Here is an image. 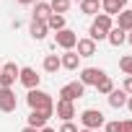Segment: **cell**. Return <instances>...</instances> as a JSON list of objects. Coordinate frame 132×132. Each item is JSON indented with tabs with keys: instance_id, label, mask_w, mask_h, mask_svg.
<instances>
[{
	"instance_id": "34",
	"label": "cell",
	"mask_w": 132,
	"mask_h": 132,
	"mask_svg": "<svg viewBox=\"0 0 132 132\" xmlns=\"http://www.w3.org/2000/svg\"><path fill=\"white\" fill-rule=\"evenodd\" d=\"M117 3H119L122 8H127V3H129V0H117Z\"/></svg>"
},
{
	"instance_id": "21",
	"label": "cell",
	"mask_w": 132,
	"mask_h": 132,
	"mask_svg": "<svg viewBox=\"0 0 132 132\" xmlns=\"http://www.w3.org/2000/svg\"><path fill=\"white\" fill-rule=\"evenodd\" d=\"M70 5H73V0H49V8L57 16H65V13L70 11Z\"/></svg>"
},
{
	"instance_id": "29",
	"label": "cell",
	"mask_w": 132,
	"mask_h": 132,
	"mask_svg": "<svg viewBox=\"0 0 132 132\" xmlns=\"http://www.w3.org/2000/svg\"><path fill=\"white\" fill-rule=\"evenodd\" d=\"M122 132H132V119H124L122 122Z\"/></svg>"
},
{
	"instance_id": "4",
	"label": "cell",
	"mask_w": 132,
	"mask_h": 132,
	"mask_svg": "<svg viewBox=\"0 0 132 132\" xmlns=\"http://www.w3.org/2000/svg\"><path fill=\"white\" fill-rule=\"evenodd\" d=\"M75 44H78V34H75L73 29H62V31L54 34V47H60L62 52L75 49Z\"/></svg>"
},
{
	"instance_id": "17",
	"label": "cell",
	"mask_w": 132,
	"mask_h": 132,
	"mask_svg": "<svg viewBox=\"0 0 132 132\" xmlns=\"http://www.w3.org/2000/svg\"><path fill=\"white\" fill-rule=\"evenodd\" d=\"M91 26H96V29H101V31H111L114 29V18L111 16H106V13H98V16H93V21H91Z\"/></svg>"
},
{
	"instance_id": "7",
	"label": "cell",
	"mask_w": 132,
	"mask_h": 132,
	"mask_svg": "<svg viewBox=\"0 0 132 132\" xmlns=\"http://www.w3.org/2000/svg\"><path fill=\"white\" fill-rule=\"evenodd\" d=\"M18 83H21L26 91H31V88H39L42 75H36L34 68H21V73H18Z\"/></svg>"
},
{
	"instance_id": "11",
	"label": "cell",
	"mask_w": 132,
	"mask_h": 132,
	"mask_svg": "<svg viewBox=\"0 0 132 132\" xmlns=\"http://www.w3.org/2000/svg\"><path fill=\"white\" fill-rule=\"evenodd\" d=\"M75 52H78V57H80V60H83V57H93V54H96V42H93V39H88V36H83V39H78Z\"/></svg>"
},
{
	"instance_id": "16",
	"label": "cell",
	"mask_w": 132,
	"mask_h": 132,
	"mask_svg": "<svg viewBox=\"0 0 132 132\" xmlns=\"http://www.w3.org/2000/svg\"><path fill=\"white\" fill-rule=\"evenodd\" d=\"M106 101H109L111 109H122V106H127V93H124L122 88H114V91L106 96Z\"/></svg>"
},
{
	"instance_id": "22",
	"label": "cell",
	"mask_w": 132,
	"mask_h": 132,
	"mask_svg": "<svg viewBox=\"0 0 132 132\" xmlns=\"http://www.w3.org/2000/svg\"><path fill=\"white\" fill-rule=\"evenodd\" d=\"M65 23H68V21H65V16H57V13H52V16L47 18V29H49V31H62V29H68Z\"/></svg>"
},
{
	"instance_id": "36",
	"label": "cell",
	"mask_w": 132,
	"mask_h": 132,
	"mask_svg": "<svg viewBox=\"0 0 132 132\" xmlns=\"http://www.w3.org/2000/svg\"><path fill=\"white\" fill-rule=\"evenodd\" d=\"M78 132H93V129H83V127H80V129H78Z\"/></svg>"
},
{
	"instance_id": "12",
	"label": "cell",
	"mask_w": 132,
	"mask_h": 132,
	"mask_svg": "<svg viewBox=\"0 0 132 132\" xmlns=\"http://www.w3.org/2000/svg\"><path fill=\"white\" fill-rule=\"evenodd\" d=\"M60 65H62L65 70H78V68H80V57H78V52H75V49L62 52V54H60Z\"/></svg>"
},
{
	"instance_id": "10",
	"label": "cell",
	"mask_w": 132,
	"mask_h": 132,
	"mask_svg": "<svg viewBox=\"0 0 132 132\" xmlns=\"http://www.w3.org/2000/svg\"><path fill=\"white\" fill-rule=\"evenodd\" d=\"M49 117H52V111H31V114L26 117V127H34V129H42V127H47Z\"/></svg>"
},
{
	"instance_id": "18",
	"label": "cell",
	"mask_w": 132,
	"mask_h": 132,
	"mask_svg": "<svg viewBox=\"0 0 132 132\" xmlns=\"http://www.w3.org/2000/svg\"><path fill=\"white\" fill-rule=\"evenodd\" d=\"M42 68H44V73H49V75H54L57 70H62V65H60V54H47L44 62H42Z\"/></svg>"
},
{
	"instance_id": "9",
	"label": "cell",
	"mask_w": 132,
	"mask_h": 132,
	"mask_svg": "<svg viewBox=\"0 0 132 132\" xmlns=\"http://www.w3.org/2000/svg\"><path fill=\"white\" fill-rule=\"evenodd\" d=\"M104 75H106V73H104L101 68H80V78H78V80H80L83 86H96Z\"/></svg>"
},
{
	"instance_id": "6",
	"label": "cell",
	"mask_w": 132,
	"mask_h": 132,
	"mask_svg": "<svg viewBox=\"0 0 132 132\" xmlns=\"http://www.w3.org/2000/svg\"><path fill=\"white\" fill-rule=\"evenodd\" d=\"M18 109V98H16V91L13 88H0V111L3 114H11Z\"/></svg>"
},
{
	"instance_id": "37",
	"label": "cell",
	"mask_w": 132,
	"mask_h": 132,
	"mask_svg": "<svg viewBox=\"0 0 132 132\" xmlns=\"http://www.w3.org/2000/svg\"><path fill=\"white\" fill-rule=\"evenodd\" d=\"M0 68H3V65H0Z\"/></svg>"
},
{
	"instance_id": "8",
	"label": "cell",
	"mask_w": 132,
	"mask_h": 132,
	"mask_svg": "<svg viewBox=\"0 0 132 132\" xmlns=\"http://www.w3.org/2000/svg\"><path fill=\"white\" fill-rule=\"evenodd\" d=\"M54 111H57V117H60L62 122H73V117H78V114H75V104H73V101H65V98H57Z\"/></svg>"
},
{
	"instance_id": "28",
	"label": "cell",
	"mask_w": 132,
	"mask_h": 132,
	"mask_svg": "<svg viewBox=\"0 0 132 132\" xmlns=\"http://www.w3.org/2000/svg\"><path fill=\"white\" fill-rule=\"evenodd\" d=\"M57 132H78V127H75L73 122H62V127H60Z\"/></svg>"
},
{
	"instance_id": "14",
	"label": "cell",
	"mask_w": 132,
	"mask_h": 132,
	"mask_svg": "<svg viewBox=\"0 0 132 132\" xmlns=\"http://www.w3.org/2000/svg\"><path fill=\"white\" fill-rule=\"evenodd\" d=\"M29 34H31V39H36V42H42L47 34H49V29H47V23L44 21H29Z\"/></svg>"
},
{
	"instance_id": "2",
	"label": "cell",
	"mask_w": 132,
	"mask_h": 132,
	"mask_svg": "<svg viewBox=\"0 0 132 132\" xmlns=\"http://www.w3.org/2000/svg\"><path fill=\"white\" fill-rule=\"evenodd\" d=\"M106 124V117H104V111H98V109H83L80 111V127L83 129H101Z\"/></svg>"
},
{
	"instance_id": "30",
	"label": "cell",
	"mask_w": 132,
	"mask_h": 132,
	"mask_svg": "<svg viewBox=\"0 0 132 132\" xmlns=\"http://www.w3.org/2000/svg\"><path fill=\"white\" fill-rule=\"evenodd\" d=\"M16 3H18V5H34L36 0H16Z\"/></svg>"
},
{
	"instance_id": "5",
	"label": "cell",
	"mask_w": 132,
	"mask_h": 132,
	"mask_svg": "<svg viewBox=\"0 0 132 132\" xmlns=\"http://www.w3.org/2000/svg\"><path fill=\"white\" fill-rule=\"evenodd\" d=\"M83 93H86V86L80 83V80H73V83H65L62 88H60V98H65V101H78V98H83Z\"/></svg>"
},
{
	"instance_id": "24",
	"label": "cell",
	"mask_w": 132,
	"mask_h": 132,
	"mask_svg": "<svg viewBox=\"0 0 132 132\" xmlns=\"http://www.w3.org/2000/svg\"><path fill=\"white\" fill-rule=\"evenodd\" d=\"M119 70H122L124 75H132V54H124V57L119 60Z\"/></svg>"
},
{
	"instance_id": "15",
	"label": "cell",
	"mask_w": 132,
	"mask_h": 132,
	"mask_svg": "<svg viewBox=\"0 0 132 132\" xmlns=\"http://www.w3.org/2000/svg\"><path fill=\"white\" fill-rule=\"evenodd\" d=\"M114 26H117V29H122L124 34H129V31H132V8H124V11L117 16Z\"/></svg>"
},
{
	"instance_id": "25",
	"label": "cell",
	"mask_w": 132,
	"mask_h": 132,
	"mask_svg": "<svg viewBox=\"0 0 132 132\" xmlns=\"http://www.w3.org/2000/svg\"><path fill=\"white\" fill-rule=\"evenodd\" d=\"M88 39H93V42H106V31H101V29H96V26H88Z\"/></svg>"
},
{
	"instance_id": "31",
	"label": "cell",
	"mask_w": 132,
	"mask_h": 132,
	"mask_svg": "<svg viewBox=\"0 0 132 132\" xmlns=\"http://www.w3.org/2000/svg\"><path fill=\"white\" fill-rule=\"evenodd\" d=\"M127 109H129V114H132V96H127Z\"/></svg>"
},
{
	"instance_id": "27",
	"label": "cell",
	"mask_w": 132,
	"mask_h": 132,
	"mask_svg": "<svg viewBox=\"0 0 132 132\" xmlns=\"http://www.w3.org/2000/svg\"><path fill=\"white\" fill-rule=\"evenodd\" d=\"M122 91H124L127 96H132V75H127V78H124V83H122Z\"/></svg>"
},
{
	"instance_id": "26",
	"label": "cell",
	"mask_w": 132,
	"mask_h": 132,
	"mask_svg": "<svg viewBox=\"0 0 132 132\" xmlns=\"http://www.w3.org/2000/svg\"><path fill=\"white\" fill-rule=\"evenodd\" d=\"M104 132H122V122H119V119H106Z\"/></svg>"
},
{
	"instance_id": "32",
	"label": "cell",
	"mask_w": 132,
	"mask_h": 132,
	"mask_svg": "<svg viewBox=\"0 0 132 132\" xmlns=\"http://www.w3.org/2000/svg\"><path fill=\"white\" fill-rule=\"evenodd\" d=\"M21 132H39V129H34V127H23Z\"/></svg>"
},
{
	"instance_id": "20",
	"label": "cell",
	"mask_w": 132,
	"mask_h": 132,
	"mask_svg": "<svg viewBox=\"0 0 132 132\" xmlns=\"http://www.w3.org/2000/svg\"><path fill=\"white\" fill-rule=\"evenodd\" d=\"M80 13H86V16H98V13H101V0H80Z\"/></svg>"
},
{
	"instance_id": "13",
	"label": "cell",
	"mask_w": 132,
	"mask_h": 132,
	"mask_svg": "<svg viewBox=\"0 0 132 132\" xmlns=\"http://www.w3.org/2000/svg\"><path fill=\"white\" fill-rule=\"evenodd\" d=\"M52 16V8H49V3L47 0H36L34 3V13H31V18L34 21H44L47 23V18Z\"/></svg>"
},
{
	"instance_id": "33",
	"label": "cell",
	"mask_w": 132,
	"mask_h": 132,
	"mask_svg": "<svg viewBox=\"0 0 132 132\" xmlns=\"http://www.w3.org/2000/svg\"><path fill=\"white\" fill-rule=\"evenodd\" d=\"M39 132H57V129H52V127H42Z\"/></svg>"
},
{
	"instance_id": "35",
	"label": "cell",
	"mask_w": 132,
	"mask_h": 132,
	"mask_svg": "<svg viewBox=\"0 0 132 132\" xmlns=\"http://www.w3.org/2000/svg\"><path fill=\"white\" fill-rule=\"evenodd\" d=\"M127 44H129V47H132V31H129V34H127Z\"/></svg>"
},
{
	"instance_id": "19",
	"label": "cell",
	"mask_w": 132,
	"mask_h": 132,
	"mask_svg": "<svg viewBox=\"0 0 132 132\" xmlns=\"http://www.w3.org/2000/svg\"><path fill=\"white\" fill-rule=\"evenodd\" d=\"M106 42H109L111 47H122V44H127V34H124L122 29H117V26H114V29L106 34Z\"/></svg>"
},
{
	"instance_id": "1",
	"label": "cell",
	"mask_w": 132,
	"mask_h": 132,
	"mask_svg": "<svg viewBox=\"0 0 132 132\" xmlns=\"http://www.w3.org/2000/svg\"><path fill=\"white\" fill-rule=\"evenodd\" d=\"M26 104H29L31 111H52L54 114V98L42 88H31L26 93Z\"/></svg>"
},
{
	"instance_id": "3",
	"label": "cell",
	"mask_w": 132,
	"mask_h": 132,
	"mask_svg": "<svg viewBox=\"0 0 132 132\" xmlns=\"http://www.w3.org/2000/svg\"><path fill=\"white\" fill-rule=\"evenodd\" d=\"M18 73H21V68L16 62H5L0 68V88H13L18 80Z\"/></svg>"
},
{
	"instance_id": "23",
	"label": "cell",
	"mask_w": 132,
	"mask_h": 132,
	"mask_svg": "<svg viewBox=\"0 0 132 132\" xmlns=\"http://www.w3.org/2000/svg\"><path fill=\"white\" fill-rule=\"evenodd\" d=\"M93 88H96V91H98L101 96H109V93L114 91V80H111L109 75H104V78H101V80H98V83H96Z\"/></svg>"
}]
</instances>
